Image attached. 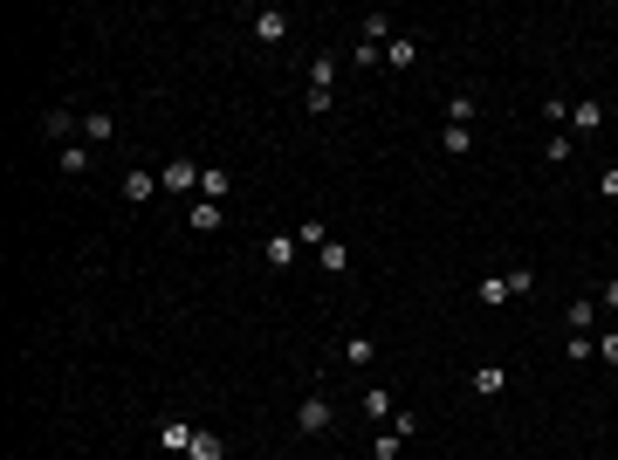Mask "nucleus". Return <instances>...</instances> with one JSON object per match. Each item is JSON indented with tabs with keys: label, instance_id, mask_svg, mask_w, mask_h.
<instances>
[{
	"label": "nucleus",
	"instance_id": "nucleus-1",
	"mask_svg": "<svg viewBox=\"0 0 618 460\" xmlns=\"http://www.w3.org/2000/svg\"><path fill=\"white\" fill-rule=\"evenodd\" d=\"M330 426H337V405H330V399H303V405H296V433L316 440V433H330Z\"/></svg>",
	"mask_w": 618,
	"mask_h": 460
},
{
	"label": "nucleus",
	"instance_id": "nucleus-2",
	"mask_svg": "<svg viewBox=\"0 0 618 460\" xmlns=\"http://www.w3.org/2000/svg\"><path fill=\"white\" fill-rule=\"evenodd\" d=\"M158 192H179V199H186V192H199V165H193V158H172V165L158 172Z\"/></svg>",
	"mask_w": 618,
	"mask_h": 460
},
{
	"label": "nucleus",
	"instance_id": "nucleus-3",
	"mask_svg": "<svg viewBox=\"0 0 618 460\" xmlns=\"http://www.w3.org/2000/svg\"><path fill=\"white\" fill-rule=\"evenodd\" d=\"M570 131H584V137H591V131H605V103H598V96L570 103Z\"/></svg>",
	"mask_w": 618,
	"mask_h": 460
},
{
	"label": "nucleus",
	"instance_id": "nucleus-4",
	"mask_svg": "<svg viewBox=\"0 0 618 460\" xmlns=\"http://www.w3.org/2000/svg\"><path fill=\"white\" fill-rule=\"evenodd\" d=\"M193 433H199V426L165 420V426H158V447H165V454H193Z\"/></svg>",
	"mask_w": 618,
	"mask_h": 460
},
{
	"label": "nucleus",
	"instance_id": "nucleus-5",
	"mask_svg": "<svg viewBox=\"0 0 618 460\" xmlns=\"http://www.w3.org/2000/svg\"><path fill=\"white\" fill-rule=\"evenodd\" d=\"M227 192H234V179L220 172V165H199V199H213V207H227Z\"/></svg>",
	"mask_w": 618,
	"mask_h": 460
},
{
	"label": "nucleus",
	"instance_id": "nucleus-6",
	"mask_svg": "<svg viewBox=\"0 0 618 460\" xmlns=\"http://www.w3.org/2000/svg\"><path fill=\"white\" fill-rule=\"evenodd\" d=\"M289 35V14H282V7H261V14H254V41H282Z\"/></svg>",
	"mask_w": 618,
	"mask_h": 460
},
{
	"label": "nucleus",
	"instance_id": "nucleus-7",
	"mask_svg": "<svg viewBox=\"0 0 618 460\" xmlns=\"http://www.w3.org/2000/svg\"><path fill=\"white\" fill-rule=\"evenodd\" d=\"M296 248H303V241H296V234H269V269H296Z\"/></svg>",
	"mask_w": 618,
	"mask_h": 460
},
{
	"label": "nucleus",
	"instance_id": "nucleus-8",
	"mask_svg": "<svg viewBox=\"0 0 618 460\" xmlns=\"http://www.w3.org/2000/svg\"><path fill=\"white\" fill-rule=\"evenodd\" d=\"M412 62H419V41H412V35H392L385 41V69H412Z\"/></svg>",
	"mask_w": 618,
	"mask_h": 460
},
{
	"label": "nucleus",
	"instance_id": "nucleus-9",
	"mask_svg": "<svg viewBox=\"0 0 618 460\" xmlns=\"http://www.w3.org/2000/svg\"><path fill=\"white\" fill-rule=\"evenodd\" d=\"M474 392H481V399H502V392H508V371L502 365H481V371H474Z\"/></svg>",
	"mask_w": 618,
	"mask_h": 460
},
{
	"label": "nucleus",
	"instance_id": "nucleus-10",
	"mask_svg": "<svg viewBox=\"0 0 618 460\" xmlns=\"http://www.w3.org/2000/svg\"><path fill=\"white\" fill-rule=\"evenodd\" d=\"M337 358H344V365H358V371H365L371 358H378V344H371V337H344V350H337Z\"/></svg>",
	"mask_w": 618,
	"mask_h": 460
},
{
	"label": "nucleus",
	"instance_id": "nucleus-11",
	"mask_svg": "<svg viewBox=\"0 0 618 460\" xmlns=\"http://www.w3.org/2000/svg\"><path fill=\"white\" fill-rule=\"evenodd\" d=\"M474 296H481L488 309H502V303H508V275H481V282H474Z\"/></svg>",
	"mask_w": 618,
	"mask_h": 460
},
{
	"label": "nucleus",
	"instance_id": "nucleus-12",
	"mask_svg": "<svg viewBox=\"0 0 618 460\" xmlns=\"http://www.w3.org/2000/svg\"><path fill=\"white\" fill-rule=\"evenodd\" d=\"M152 192H158V172H124V199H131V207L152 199Z\"/></svg>",
	"mask_w": 618,
	"mask_h": 460
},
{
	"label": "nucleus",
	"instance_id": "nucleus-13",
	"mask_svg": "<svg viewBox=\"0 0 618 460\" xmlns=\"http://www.w3.org/2000/svg\"><path fill=\"white\" fill-rule=\"evenodd\" d=\"M563 358H570V365H584V358H598V337H591V330H570V344H563Z\"/></svg>",
	"mask_w": 618,
	"mask_h": 460
},
{
	"label": "nucleus",
	"instance_id": "nucleus-14",
	"mask_svg": "<svg viewBox=\"0 0 618 460\" xmlns=\"http://www.w3.org/2000/svg\"><path fill=\"white\" fill-rule=\"evenodd\" d=\"M474 111H481V103H474V90H461L454 103H446V124H461V131H467V124H474Z\"/></svg>",
	"mask_w": 618,
	"mask_h": 460
},
{
	"label": "nucleus",
	"instance_id": "nucleus-15",
	"mask_svg": "<svg viewBox=\"0 0 618 460\" xmlns=\"http://www.w3.org/2000/svg\"><path fill=\"white\" fill-rule=\"evenodd\" d=\"M90 172V145H62V179H83Z\"/></svg>",
	"mask_w": 618,
	"mask_h": 460
},
{
	"label": "nucleus",
	"instance_id": "nucleus-16",
	"mask_svg": "<svg viewBox=\"0 0 618 460\" xmlns=\"http://www.w3.org/2000/svg\"><path fill=\"white\" fill-rule=\"evenodd\" d=\"M358 405H365L371 420H392V412H399V405H392V392H385V385H371V392H365V399H358Z\"/></svg>",
	"mask_w": 618,
	"mask_h": 460
},
{
	"label": "nucleus",
	"instance_id": "nucleus-17",
	"mask_svg": "<svg viewBox=\"0 0 618 460\" xmlns=\"http://www.w3.org/2000/svg\"><path fill=\"white\" fill-rule=\"evenodd\" d=\"M186 220H193L199 234H213V227H220V220H227V213L213 207V199H193V213H186Z\"/></svg>",
	"mask_w": 618,
	"mask_h": 460
},
{
	"label": "nucleus",
	"instance_id": "nucleus-18",
	"mask_svg": "<svg viewBox=\"0 0 618 460\" xmlns=\"http://www.w3.org/2000/svg\"><path fill=\"white\" fill-rule=\"evenodd\" d=\"M220 454H227L220 433H193V454H186V460H220Z\"/></svg>",
	"mask_w": 618,
	"mask_h": 460
},
{
	"label": "nucleus",
	"instance_id": "nucleus-19",
	"mask_svg": "<svg viewBox=\"0 0 618 460\" xmlns=\"http://www.w3.org/2000/svg\"><path fill=\"white\" fill-rule=\"evenodd\" d=\"M330 83H337V56H316L309 62V90H330Z\"/></svg>",
	"mask_w": 618,
	"mask_h": 460
},
{
	"label": "nucleus",
	"instance_id": "nucleus-20",
	"mask_svg": "<svg viewBox=\"0 0 618 460\" xmlns=\"http://www.w3.org/2000/svg\"><path fill=\"white\" fill-rule=\"evenodd\" d=\"M316 261H323L330 275H344L350 269V254H344V241H323V248H316Z\"/></svg>",
	"mask_w": 618,
	"mask_h": 460
},
{
	"label": "nucleus",
	"instance_id": "nucleus-21",
	"mask_svg": "<svg viewBox=\"0 0 618 460\" xmlns=\"http://www.w3.org/2000/svg\"><path fill=\"white\" fill-rule=\"evenodd\" d=\"M103 137H117V124H110V117H83V145H103Z\"/></svg>",
	"mask_w": 618,
	"mask_h": 460
},
{
	"label": "nucleus",
	"instance_id": "nucleus-22",
	"mask_svg": "<svg viewBox=\"0 0 618 460\" xmlns=\"http://www.w3.org/2000/svg\"><path fill=\"white\" fill-rule=\"evenodd\" d=\"M440 145H446V152H454V158H461L467 145H474V131H461V124H446V131H440Z\"/></svg>",
	"mask_w": 618,
	"mask_h": 460
},
{
	"label": "nucleus",
	"instance_id": "nucleus-23",
	"mask_svg": "<svg viewBox=\"0 0 618 460\" xmlns=\"http://www.w3.org/2000/svg\"><path fill=\"white\" fill-rule=\"evenodd\" d=\"M296 241H303V248H323L330 234H323V220H303V227H296Z\"/></svg>",
	"mask_w": 618,
	"mask_h": 460
},
{
	"label": "nucleus",
	"instance_id": "nucleus-24",
	"mask_svg": "<svg viewBox=\"0 0 618 460\" xmlns=\"http://www.w3.org/2000/svg\"><path fill=\"white\" fill-rule=\"evenodd\" d=\"M536 288V269H508V296H529Z\"/></svg>",
	"mask_w": 618,
	"mask_h": 460
},
{
	"label": "nucleus",
	"instance_id": "nucleus-25",
	"mask_svg": "<svg viewBox=\"0 0 618 460\" xmlns=\"http://www.w3.org/2000/svg\"><path fill=\"white\" fill-rule=\"evenodd\" d=\"M598 358H605V365L618 371V330H605V337H598Z\"/></svg>",
	"mask_w": 618,
	"mask_h": 460
},
{
	"label": "nucleus",
	"instance_id": "nucleus-26",
	"mask_svg": "<svg viewBox=\"0 0 618 460\" xmlns=\"http://www.w3.org/2000/svg\"><path fill=\"white\" fill-rule=\"evenodd\" d=\"M598 192H605V199H618V165H612V172L598 179Z\"/></svg>",
	"mask_w": 618,
	"mask_h": 460
},
{
	"label": "nucleus",
	"instance_id": "nucleus-27",
	"mask_svg": "<svg viewBox=\"0 0 618 460\" xmlns=\"http://www.w3.org/2000/svg\"><path fill=\"white\" fill-rule=\"evenodd\" d=\"M605 309H612V316H618V275H612V282H605Z\"/></svg>",
	"mask_w": 618,
	"mask_h": 460
}]
</instances>
